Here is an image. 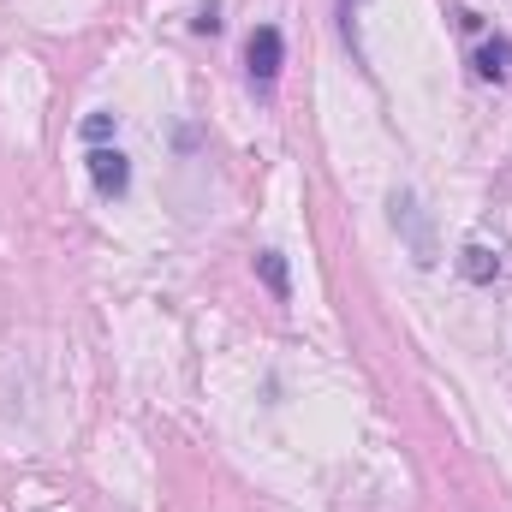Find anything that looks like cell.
Listing matches in <instances>:
<instances>
[{
  "label": "cell",
  "mask_w": 512,
  "mask_h": 512,
  "mask_svg": "<svg viewBox=\"0 0 512 512\" xmlns=\"http://www.w3.org/2000/svg\"><path fill=\"white\" fill-rule=\"evenodd\" d=\"M245 66H251V84H274L280 78V66H286V36L274 30V24H256L251 42H245Z\"/></svg>",
  "instance_id": "cell-1"
},
{
  "label": "cell",
  "mask_w": 512,
  "mask_h": 512,
  "mask_svg": "<svg viewBox=\"0 0 512 512\" xmlns=\"http://www.w3.org/2000/svg\"><path fill=\"white\" fill-rule=\"evenodd\" d=\"M393 227L411 239V256L429 268L435 262V239H429V221H423V209H417V197L411 191H393Z\"/></svg>",
  "instance_id": "cell-2"
},
{
  "label": "cell",
  "mask_w": 512,
  "mask_h": 512,
  "mask_svg": "<svg viewBox=\"0 0 512 512\" xmlns=\"http://www.w3.org/2000/svg\"><path fill=\"white\" fill-rule=\"evenodd\" d=\"M90 179H96V191L102 197H126L131 191V161L120 155V149H90Z\"/></svg>",
  "instance_id": "cell-3"
},
{
  "label": "cell",
  "mask_w": 512,
  "mask_h": 512,
  "mask_svg": "<svg viewBox=\"0 0 512 512\" xmlns=\"http://www.w3.org/2000/svg\"><path fill=\"white\" fill-rule=\"evenodd\" d=\"M477 78H489V84H507L512 78V42L507 36H489L477 48Z\"/></svg>",
  "instance_id": "cell-4"
},
{
  "label": "cell",
  "mask_w": 512,
  "mask_h": 512,
  "mask_svg": "<svg viewBox=\"0 0 512 512\" xmlns=\"http://www.w3.org/2000/svg\"><path fill=\"white\" fill-rule=\"evenodd\" d=\"M256 274H262V286H268L280 304L292 298V280H286V256H280V251H256Z\"/></svg>",
  "instance_id": "cell-5"
},
{
  "label": "cell",
  "mask_w": 512,
  "mask_h": 512,
  "mask_svg": "<svg viewBox=\"0 0 512 512\" xmlns=\"http://www.w3.org/2000/svg\"><path fill=\"white\" fill-rule=\"evenodd\" d=\"M465 274H471L477 286H489V280L501 274V256L489 251V245H465Z\"/></svg>",
  "instance_id": "cell-6"
},
{
  "label": "cell",
  "mask_w": 512,
  "mask_h": 512,
  "mask_svg": "<svg viewBox=\"0 0 512 512\" xmlns=\"http://www.w3.org/2000/svg\"><path fill=\"white\" fill-rule=\"evenodd\" d=\"M114 126H120V114H90V120H84V143L102 149V143L114 137Z\"/></svg>",
  "instance_id": "cell-7"
}]
</instances>
